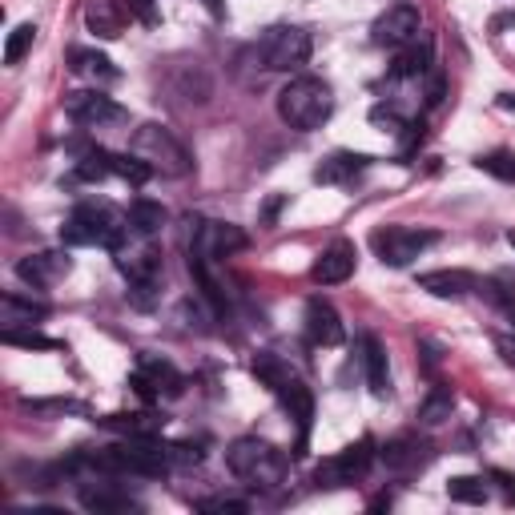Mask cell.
<instances>
[{
	"mask_svg": "<svg viewBox=\"0 0 515 515\" xmlns=\"http://www.w3.org/2000/svg\"><path fill=\"white\" fill-rule=\"evenodd\" d=\"M25 411H33V415H69V411H81L77 403H69V399H49V403H21Z\"/></svg>",
	"mask_w": 515,
	"mask_h": 515,
	"instance_id": "obj_36",
	"label": "cell"
},
{
	"mask_svg": "<svg viewBox=\"0 0 515 515\" xmlns=\"http://www.w3.org/2000/svg\"><path fill=\"white\" fill-rule=\"evenodd\" d=\"M85 25H89V33H97V37H121V29H125V13H121L117 0H89V9H85Z\"/></svg>",
	"mask_w": 515,
	"mask_h": 515,
	"instance_id": "obj_26",
	"label": "cell"
},
{
	"mask_svg": "<svg viewBox=\"0 0 515 515\" xmlns=\"http://www.w3.org/2000/svg\"><path fill=\"white\" fill-rule=\"evenodd\" d=\"M419 290H427L435 298H463V294L479 290V278L471 270H427V274H419Z\"/></svg>",
	"mask_w": 515,
	"mask_h": 515,
	"instance_id": "obj_20",
	"label": "cell"
},
{
	"mask_svg": "<svg viewBox=\"0 0 515 515\" xmlns=\"http://www.w3.org/2000/svg\"><path fill=\"white\" fill-rule=\"evenodd\" d=\"M355 262H359L355 242L338 238V242H330V246L318 254V262L310 266V278H314L318 286H338V282H347V278L355 274Z\"/></svg>",
	"mask_w": 515,
	"mask_h": 515,
	"instance_id": "obj_15",
	"label": "cell"
},
{
	"mask_svg": "<svg viewBox=\"0 0 515 515\" xmlns=\"http://www.w3.org/2000/svg\"><path fill=\"white\" fill-rule=\"evenodd\" d=\"M113 157L109 149H85L77 157V178L81 182H105V178H117V169H113Z\"/></svg>",
	"mask_w": 515,
	"mask_h": 515,
	"instance_id": "obj_27",
	"label": "cell"
},
{
	"mask_svg": "<svg viewBox=\"0 0 515 515\" xmlns=\"http://www.w3.org/2000/svg\"><path fill=\"white\" fill-rule=\"evenodd\" d=\"M69 270H73V258H69L65 250H41V254H29V258L17 262V278H21L25 286H33V290L57 286Z\"/></svg>",
	"mask_w": 515,
	"mask_h": 515,
	"instance_id": "obj_13",
	"label": "cell"
},
{
	"mask_svg": "<svg viewBox=\"0 0 515 515\" xmlns=\"http://www.w3.org/2000/svg\"><path fill=\"white\" fill-rule=\"evenodd\" d=\"M65 113L85 125V129H109V125H121L125 121V109L105 97L101 89H77V93H65Z\"/></svg>",
	"mask_w": 515,
	"mask_h": 515,
	"instance_id": "obj_10",
	"label": "cell"
},
{
	"mask_svg": "<svg viewBox=\"0 0 515 515\" xmlns=\"http://www.w3.org/2000/svg\"><path fill=\"white\" fill-rule=\"evenodd\" d=\"M371 242H375V254L383 258V266L403 270V266H411L427 246H435L439 234H435V230H415V226H387V230H379Z\"/></svg>",
	"mask_w": 515,
	"mask_h": 515,
	"instance_id": "obj_6",
	"label": "cell"
},
{
	"mask_svg": "<svg viewBox=\"0 0 515 515\" xmlns=\"http://www.w3.org/2000/svg\"><path fill=\"white\" fill-rule=\"evenodd\" d=\"M254 61L266 73H294L310 61V33L298 25H274L254 45Z\"/></svg>",
	"mask_w": 515,
	"mask_h": 515,
	"instance_id": "obj_5",
	"label": "cell"
},
{
	"mask_svg": "<svg viewBox=\"0 0 515 515\" xmlns=\"http://www.w3.org/2000/svg\"><path fill=\"white\" fill-rule=\"evenodd\" d=\"M133 391L145 399V403H161V399H178L182 395V387H186V379L169 367L165 359H157V355H141V363H137V371H133Z\"/></svg>",
	"mask_w": 515,
	"mask_h": 515,
	"instance_id": "obj_9",
	"label": "cell"
},
{
	"mask_svg": "<svg viewBox=\"0 0 515 515\" xmlns=\"http://www.w3.org/2000/svg\"><path fill=\"white\" fill-rule=\"evenodd\" d=\"M499 105H503V109H515V93H503V97H499Z\"/></svg>",
	"mask_w": 515,
	"mask_h": 515,
	"instance_id": "obj_41",
	"label": "cell"
},
{
	"mask_svg": "<svg viewBox=\"0 0 515 515\" xmlns=\"http://www.w3.org/2000/svg\"><path fill=\"white\" fill-rule=\"evenodd\" d=\"M0 338H5L9 342V347H25V351H57L61 347V342L57 338H45L37 326H9V330H0Z\"/></svg>",
	"mask_w": 515,
	"mask_h": 515,
	"instance_id": "obj_30",
	"label": "cell"
},
{
	"mask_svg": "<svg viewBox=\"0 0 515 515\" xmlns=\"http://www.w3.org/2000/svg\"><path fill=\"white\" fill-rule=\"evenodd\" d=\"M427 443L423 439H415V435H399V439H391L383 451H379V459L391 467V471H415L419 463H427Z\"/></svg>",
	"mask_w": 515,
	"mask_h": 515,
	"instance_id": "obj_24",
	"label": "cell"
},
{
	"mask_svg": "<svg viewBox=\"0 0 515 515\" xmlns=\"http://www.w3.org/2000/svg\"><path fill=\"white\" fill-rule=\"evenodd\" d=\"M129 234H137V238H153V234H161V226L169 222V210L161 206V202H149V198H137L133 206H129Z\"/></svg>",
	"mask_w": 515,
	"mask_h": 515,
	"instance_id": "obj_25",
	"label": "cell"
},
{
	"mask_svg": "<svg viewBox=\"0 0 515 515\" xmlns=\"http://www.w3.org/2000/svg\"><path fill=\"white\" fill-rule=\"evenodd\" d=\"M499 351H503V359L515 367V342H511V338H499Z\"/></svg>",
	"mask_w": 515,
	"mask_h": 515,
	"instance_id": "obj_40",
	"label": "cell"
},
{
	"mask_svg": "<svg viewBox=\"0 0 515 515\" xmlns=\"http://www.w3.org/2000/svg\"><path fill=\"white\" fill-rule=\"evenodd\" d=\"M451 407H455V395H451V387L435 383V387L427 391L423 407H419V423H427V427H439L443 419H451Z\"/></svg>",
	"mask_w": 515,
	"mask_h": 515,
	"instance_id": "obj_28",
	"label": "cell"
},
{
	"mask_svg": "<svg viewBox=\"0 0 515 515\" xmlns=\"http://www.w3.org/2000/svg\"><path fill=\"white\" fill-rule=\"evenodd\" d=\"M117 266L129 282H157L161 278V250L153 246H137V250H117Z\"/></svg>",
	"mask_w": 515,
	"mask_h": 515,
	"instance_id": "obj_21",
	"label": "cell"
},
{
	"mask_svg": "<svg viewBox=\"0 0 515 515\" xmlns=\"http://www.w3.org/2000/svg\"><path fill=\"white\" fill-rule=\"evenodd\" d=\"M507 242H511V250H515V230H511V234H507Z\"/></svg>",
	"mask_w": 515,
	"mask_h": 515,
	"instance_id": "obj_42",
	"label": "cell"
},
{
	"mask_svg": "<svg viewBox=\"0 0 515 515\" xmlns=\"http://www.w3.org/2000/svg\"><path fill=\"white\" fill-rule=\"evenodd\" d=\"M270 391L278 395V403L286 407V415L298 423V455H302V447H306V439H310V423H314V395H310V387H306L298 375L282 379V383L270 387Z\"/></svg>",
	"mask_w": 515,
	"mask_h": 515,
	"instance_id": "obj_14",
	"label": "cell"
},
{
	"mask_svg": "<svg viewBox=\"0 0 515 515\" xmlns=\"http://www.w3.org/2000/svg\"><path fill=\"white\" fill-rule=\"evenodd\" d=\"M125 234H129V218L117 214L105 202H81L61 226L65 246H101V250H113V254L121 250Z\"/></svg>",
	"mask_w": 515,
	"mask_h": 515,
	"instance_id": "obj_1",
	"label": "cell"
},
{
	"mask_svg": "<svg viewBox=\"0 0 515 515\" xmlns=\"http://www.w3.org/2000/svg\"><path fill=\"white\" fill-rule=\"evenodd\" d=\"M129 153H137L141 161H149L153 174H161V178H186L190 169H194L190 149H186L174 133H169L165 125H157V121H149V125H141V129L133 133Z\"/></svg>",
	"mask_w": 515,
	"mask_h": 515,
	"instance_id": "obj_4",
	"label": "cell"
},
{
	"mask_svg": "<svg viewBox=\"0 0 515 515\" xmlns=\"http://www.w3.org/2000/svg\"><path fill=\"white\" fill-rule=\"evenodd\" d=\"M49 318V302H37V298H29V294H17V290H9V294H0V326H37V322H45Z\"/></svg>",
	"mask_w": 515,
	"mask_h": 515,
	"instance_id": "obj_19",
	"label": "cell"
},
{
	"mask_svg": "<svg viewBox=\"0 0 515 515\" xmlns=\"http://www.w3.org/2000/svg\"><path fill=\"white\" fill-rule=\"evenodd\" d=\"M125 13H129V17H137L141 25H153V21H157L153 0H125Z\"/></svg>",
	"mask_w": 515,
	"mask_h": 515,
	"instance_id": "obj_38",
	"label": "cell"
},
{
	"mask_svg": "<svg viewBox=\"0 0 515 515\" xmlns=\"http://www.w3.org/2000/svg\"><path fill=\"white\" fill-rule=\"evenodd\" d=\"M479 290H487V294H491V298L499 302V310L507 314V322H511V330H515V290H495L491 282H487V286H479Z\"/></svg>",
	"mask_w": 515,
	"mask_h": 515,
	"instance_id": "obj_37",
	"label": "cell"
},
{
	"mask_svg": "<svg viewBox=\"0 0 515 515\" xmlns=\"http://www.w3.org/2000/svg\"><path fill=\"white\" fill-rule=\"evenodd\" d=\"M447 495H451L455 503H483V499H487V483H483L479 475H455V479L447 483Z\"/></svg>",
	"mask_w": 515,
	"mask_h": 515,
	"instance_id": "obj_31",
	"label": "cell"
},
{
	"mask_svg": "<svg viewBox=\"0 0 515 515\" xmlns=\"http://www.w3.org/2000/svg\"><path fill=\"white\" fill-rule=\"evenodd\" d=\"M69 73L73 77H85V81H97V85H113L121 73L113 69V61L97 49H73L69 53Z\"/></svg>",
	"mask_w": 515,
	"mask_h": 515,
	"instance_id": "obj_23",
	"label": "cell"
},
{
	"mask_svg": "<svg viewBox=\"0 0 515 515\" xmlns=\"http://www.w3.org/2000/svg\"><path fill=\"white\" fill-rule=\"evenodd\" d=\"M302 322H306V342H310V347H338V342H342V318H338V310L322 294L306 302Z\"/></svg>",
	"mask_w": 515,
	"mask_h": 515,
	"instance_id": "obj_16",
	"label": "cell"
},
{
	"mask_svg": "<svg viewBox=\"0 0 515 515\" xmlns=\"http://www.w3.org/2000/svg\"><path fill=\"white\" fill-rule=\"evenodd\" d=\"M363 371H367V387L375 399L391 395V375H387V351L375 334H363Z\"/></svg>",
	"mask_w": 515,
	"mask_h": 515,
	"instance_id": "obj_22",
	"label": "cell"
},
{
	"mask_svg": "<svg viewBox=\"0 0 515 515\" xmlns=\"http://www.w3.org/2000/svg\"><path fill=\"white\" fill-rule=\"evenodd\" d=\"M81 507L85 511H97V515H113V511H137V499L113 479V475H89L77 491Z\"/></svg>",
	"mask_w": 515,
	"mask_h": 515,
	"instance_id": "obj_12",
	"label": "cell"
},
{
	"mask_svg": "<svg viewBox=\"0 0 515 515\" xmlns=\"http://www.w3.org/2000/svg\"><path fill=\"white\" fill-rule=\"evenodd\" d=\"M431 65H435V41H431L427 33H419L415 41H407V45L399 49V57H395V69H391V77H403V81H419V77H427V73H431Z\"/></svg>",
	"mask_w": 515,
	"mask_h": 515,
	"instance_id": "obj_18",
	"label": "cell"
},
{
	"mask_svg": "<svg viewBox=\"0 0 515 515\" xmlns=\"http://www.w3.org/2000/svg\"><path fill=\"white\" fill-rule=\"evenodd\" d=\"M371 121H375V125H387V129H407V125H411V121H403V113H399L395 105H375V109H371Z\"/></svg>",
	"mask_w": 515,
	"mask_h": 515,
	"instance_id": "obj_35",
	"label": "cell"
},
{
	"mask_svg": "<svg viewBox=\"0 0 515 515\" xmlns=\"http://www.w3.org/2000/svg\"><path fill=\"white\" fill-rule=\"evenodd\" d=\"M101 427L125 431V435H157L165 427V419H157V415H105Z\"/></svg>",
	"mask_w": 515,
	"mask_h": 515,
	"instance_id": "obj_29",
	"label": "cell"
},
{
	"mask_svg": "<svg viewBox=\"0 0 515 515\" xmlns=\"http://www.w3.org/2000/svg\"><path fill=\"white\" fill-rule=\"evenodd\" d=\"M33 41H37V25H17L5 41V65H21L25 53L33 49Z\"/></svg>",
	"mask_w": 515,
	"mask_h": 515,
	"instance_id": "obj_32",
	"label": "cell"
},
{
	"mask_svg": "<svg viewBox=\"0 0 515 515\" xmlns=\"http://www.w3.org/2000/svg\"><path fill=\"white\" fill-rule=\"evenodd\" d=\"M226 467H230V475L242 479L246 487L270 491V487H278L282 475H286V455H282L274 443L258 439V435H242V439H234V443L226 447Z\"/></svg>",
	"mask_w": 515,
	"mask_h": 515,
	"instance_id": "obj_2",
	"label": "cell"
},
{
	"mask_svg": "<svg viewBox=\"0 0 515 515\" xmlns=\"http://www.w3.org/2000/svg\"><path fill=\"white\" fill-rule=\"evenodd\" d=\"M439 101H443V77L435 73L431 85H427V105H439Z\"/></svg>",
	"mask_w": 515,
	"mask_h": 515,
	"instance_id": "obj_39",
	"label": "cell"
},
{
	"mask_svg": "<svg viewBox=\"0 0 515 515\" xmlns=\"http://www.w3.org/2000/svg\"><path fill=\"white\" fill-rule=\"evenodd\" d=\"M419 37V9L399 0V5H387V13L371 25V41L379 49H403L407 41Z\"/></svg>",
	"mask_w": 515,
	"mask_h": 515,
	"instance_id": "obj_11",
	"label": "cell"
},
{
	"mask_svg": "<svg viewBox=\"0 0 515 515\" xmlns=\"http://www.w3.org/2000/svg\"><path fill=\"white\" fill-rule=\"evenodd\" d=\"M483 174H491V178H499V182H515V153H507V149H495V153H483L479 161H475Z\"/></svg>",
	"mask_w": 515,
	"mask_h": 515,
	"instance_id": "obj_33",
	"label": "cell"
},
{
	"mask_svg": "<svg viewBox=\"0 0 515 515\" xmlns=\"http://www.w3.org/2000/svg\"><path fill=\"white\" fill-rule=\"evenodd\" d=\"M371 463H375V443H371V439H359V443H351V447H342L334 459H326V463L318 467L314 483H318V487H347V483H359V479H367Z\"/></svg>",
	"mask_w": 515,
	"mask_h": 515,
	"instance_id": "obj_7",
	"label": "cell"
},
{
	"mask_svg": "<svg viewBox=\"0 0 515 515\" xmlns=\"http://www.w3.org/2000/svg\"><path fill=\"white\" fill-rule=\"evenodd\" d=\"M330 113H334V93L322 77H294L278 93V117L298 133L318 129Z\"/></svg>",
	"mask_w": 515,
	"mask_h": 515,
	"instance_id": "obj_3",
	"label": "cell"
},
{
	"mask_svg": "<svg viewBox=\"0 0 515 515\" xmlns=\"http://www.w3.org/2000/svg\"><path fill=\"white\" fill-rule=\"evenodd\" d=\"M371 165V157L367 153H347V149H338V153H330L318 169H314V182L318 186H347V182H355L363 169Z\"/></svg>",
	"mask_w": 515,
	"mask_h": 515,
	"instance_id": "obj_17",
	"label": "cell"
},
{
	"mask_svg": "<svg viewBox=\"0 0 515 515\" xmlns=\"http://www.w3.org/2000/svg\"><path fill=\"white\" fill-rule=\"evenodd\" d=\"M198 511H214V515H246L250 503H246V499H230V495H214V499H202Z\"/></svg>",
	"mask_w": 515,
	"mask_h": 515,
	"instance_id": "obj_34",
	"label": "cell"
},
{
	"mask_svg": "<svg viewBox=\"0 0 515 515\" xmlns=\"http://www.w3.org/2000/svg\"><path fill=\"white\" fill-rule=\"evenodd\" d=\"M246 250V234L230 222H210V218H198L190 222V254L206 258V262H222L230 254Z\"/></svg>",
	"mask_w": 515,
	"mask_h": 515,
	"instance_id": "obj_8",
	"label": "cell"
}]
</instances>
